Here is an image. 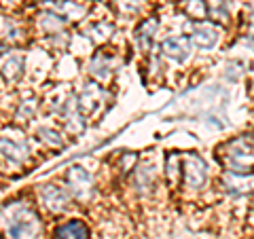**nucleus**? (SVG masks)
Masks as SVG:
<instances>
[{
	"label": "nucleus",
	"mask_w": 254,
	"mask_h": 239,
	"mask_svg": "<svg viewBox=\"0 0 254 239\" xmlns=\"http://www.w3.org/2000/svg\"><path fill=\"white\" fill-rule=\"evenodd\" d=\"M205 178H208V172H205V163L199 157H187L185 161V180L189 188H199Z\"/></svg>",
	"instance_id": "nucleus-1"
},
{
	"label": "nucleus",
	"mask_w": 254,
	"mask_h": 239,
	"mask_svg": "<svg viewBox=\"0 0 254 239\" xmlns=\"http://www.w3.org/2000/svg\"><path fill=\"white\" fill-rule=\"evenodd\" d=\"M38 231H41V227H38L36 218L19 216L11 222L6 233H9V239H34L38 235Z\"/></svg>",
	"instance_id": "nucleus-2"
},
{
	"label": "nucleus",
	"mask_w": 254,
	"mask_h": 239,
	"mask_svg": "<svg viewBox=\"0 0 254 239\" xmlns=\"http://www.w3.org/2000/svg\"><path fill=\"white\" fill-rule=\"evenodd\" d=\"M53 239H89V229L81 220H68L55 229Z\"/></svg>",
	"instance_id": "nucleus-3"
},
{
	"label": "nucleus",
	"mask_w": 254,
	"mask_h": 239,
	"mask_svg": "<svg viewBox=\"0 0 254 239\" xmlns=\"http://www.w3.org/2000/svg\"><path fill=\"white\" fill-rule=\"evenodd\" d=\"M163 53L176 61H185L189 58V41L182 36H168L161 45Z\"/></svg>",
	"instance_id": "nucleus-4"
},
{
	"label": "nucleus",
	"mask_w": 254,
	"mask_h": 239,
	"mask_svg": "<svg viewBox=\"0 0 254 239\" xmlns=\"http://www.w3.org/2000/svg\"><path fill=\"white\" fill-rule=\"evenodd\" d=\"M218 41V32L212 26H197L193 30V43L199 47V49H212Z\"/></svg>",
	"instance_id": "nucleus-5"
},
{
	"label": "nucleus",
	"mask_w": 254,
	"mask_h": 239,
	"mask_svg": "<svg viewBox=\"0 0 254 239\" xmlns=\"http://www.w3.org/2000/svg\"><path fill=\"white\" fill-rule=\"evenodd\" d=\"M155 28H157V23H155V21H148L146 26L138 32V41H140L142 47H148V45H150V41H153V32H155Z\"/></svg>",
	"instance_id": "nucleus-6"
}]
</instances>
